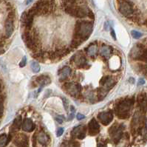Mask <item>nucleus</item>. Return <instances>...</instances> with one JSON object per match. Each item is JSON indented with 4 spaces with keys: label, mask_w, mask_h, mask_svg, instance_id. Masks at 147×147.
Returning a JSON list of instances; mask_svg holds the SVG:
<instances>
[{
    "label": "nucleus",
    "mask_w": 147,
    "mask_h": 147,
    "mask_svg": "<svg viewBox=\"0 0 147 147\" xmlns=\"http://www.w3.org/2000/svg\"><path fill=\"white\" fill-rule=\"evenodd\" d=\"M93 30V23L90 21L78 20L75 24L74 38L83 42L88 39Z\"/></svg>",
    "instance_id": "obj_1"
},
{
    "label": "nucleus",
    "mask_w": 147,
    "mask_h": 147,
    "mask_svg": "<svg viewBox=\"0 0 147 147\" xmlns=\"http://www.w3.org/2000/svg\"><path fill=\"white\" fill-rule=\"evenodd\" d=\"M134 103V98H126L118 101L115 107L116 115L118 116V118L120 119H127L129 118Z\"/></svg>",
    "instance_id": "obj_2"
},
{
    "label": "nucleus",
    "mask_w": 147,
    "mask_h": 147,
    "mask_svg": "<svg viewBox=\"0 0 147 147\" xmlns=\"http://www.w3.org/2000/svg\"><path fill=\"white\" fill-rule=\"evenodd\" d=\"M118 10L125 17L130 18L134 16L133 3L129 0H119Z\"/></svg>",
    "instance_id": "obj_3"
},
{
    "label": "nucleus",
    "mask_w": 147,
    "mask_h": 147,
    "mask_svg": "<svg viewBox=\"0 0 147 147\" xmlns=\"http://www.w3.org/2000/svg\"><path fill=\"white\" fill-rule=\"evenodd\" d=\"M145 117L140 113H136L133 116V119L131 121V128L132 133L137 131H139L142 129L145 123Z\"/></svg>",
    "instance_id": "obj_4"
},
{
    "label": "nucleus",
    "mask_w": 147,
    "mask_h": 147,
    "mask_svg": "<svg viewBox=\"0 0 147 147\" xmlns=\"http://www.w3.org/2000/svg\"><path fill=\"white\" fill-rule=\"evenodd\" d=\"M49 141V137L45 131H40L35 133L33 136V146L38 147V146H45Z\"/></svg>",
    "instance_id": "obj_5"
},
{
    "label": "nucleus",
    "mask_w": 147,
    "mask_h": 147,
    "mask_svg": "<svg viewBox=\"0 0 147 147\" xmlns=\"http://www.w3.org/2000/svg\"><path fill=\"white\" fill-rule=\"evenodd\" d=\"M122 127H123V126H118V123H114L109 128V133L115 143H118L122 138V135H123Z\"/></svg>",
    "instance_id": "obj_6"
},
{
    "label": "nucleus",
    "mask_w": 147,
    "mask_h": 147,
    "mask_svg": "<svg viewBox=\"0 0 147 147\" xmlns=\"http://www.w3.org/2000/svg\"><path fill=\"white\" fill-rule=\"evenodd\" d=\"M65 90L71 96L73 97H78L80 95L81 90H82V85L79 84L74 83H65L63 86Z\"/></svg>",
    "instance_id": "obj_7"
},
{
    "label": "nucleus",
    "mask_w": 147,
    "mask_h": 147,
    "mask_svg": "<svg viewBox=\"0 0 147 147\" xmlns=\"http://www.w3.org/2000/svg\"><path fill=\"white\" fill-rule=\"evenodd\" d=\"M86 133H87V127L85 126L79 125L73 129L71 132V135L73 138H76L79 140H82L86 137Z\"/></svg>",
    "instance_id": "obj_8"
},
{
    "label": "nucleus",
    "mask_w": 147,
    "mask_h": 147,
    "mask_svg": "<svg viewBox=\"0 0 147 147\" xmlns=\"http://www.w3.org/2000/svg\"><path fill=\"white\" fill-rule=\"evenodd\" d=\"M13 143L16 147H28V137L24 134H19L14 138Z\"/></svg>",
    "instance_id": "obj_9"
},
{
    "label": "nucleus",
    "mask_w": 147,
    "mask_h": 147,
    "mask_svg": "<svg viewBox=\"0 0 147 147\" xmlns=\"http://www.w3.org/2000/svg\"><path fill=\"white\" fill-rule=\"evenodd\" d=\"M98 118L104 126H107L113 121V115L109 112H103L98 115Z\"/></svg>",
    "instance_id": "obj_10"
},
{
    "label": "nucleus",
    "mask_w": 147,
    "mask_h": 147,
    "mask_svg": "<svg viewBox=\"0 0 147 147\" xmlns=\"http://www.w3.org/2000/svg\"><path fill=\"white\" fill-rule=\"evenodd\" d=\"M88 131L89 134L90 135H92V136L98 135L99 133V131H100V125H99L98 122L95 118H92L89 122Z\"/></svg>",
    "instance_id": "obj_11"
},
{
    "label": "nucleus",
    "mask_w": 147,
    "mask_h": 147,
    "mask_svg": "<svg viewBox=\"0 0 147 147\" xmlns=\"http://www.w3.org/2000/svg\"><path fill=\"white\" fill-rule=\"evenodd\" d=\"M75 64L79 68H87V66H90L88 64V61L87 58L82 54H78L74 56Z\"/></svg>",
    "instance_id": "obj_12"
},
{
    "label": "nucleus",
    "mask_w": 147,
    "mask_h": 147,
    "mask_svg": "<svg viewBox=\"0 0 147 147\" xmlns=\"http://www.w3.org/2000/svg\"><path fill=\"white\" fill-rule=\"evenodd\" d=\"M22 128L23 131H33L36 128V125L33 123V121L30 118H26L23 121L22 123Z\"/></svg>",
    "instance_id": "obj_13"
},
{
    "label": "nucleus",
    "mask_w": 147,
    "mask_h": 147,
    "mask_svg": "<svg viewBox=\"0 0 147 147\" xmlns=\"http://www.w3.org/2000/svg\"><path fill=\"white\" fill-rule=\"evenodd\" d=\"M5 28L6 36L9 38L11 36L13 32V22L12 19L7 18L5 23Z\"/></svg>",
    "instance_id": "obj_14"
},
{
    "label": "nucleus",
    "mask_w": 147,
    "mask_h": 147,
    "mask_svg": "<svg viewBox=\"0 0 147 147\" xmlns=\"http://www.w3.org/2000/svg\"><path fill=\"white\" fill-rule=\"evenodd\" d=\"M36 82L42 88V87H45V86L50 84V82H51V80H50V77L47 76L42 75V76L37 77L36 79Z\"/></svg>",
    "instance_id": "obj_15"
},
{
    "label": "nucleus",
    "mask_w": 147,
    "mask_h": 147,
    "mask_svg": "<svg viewBox=\"0 0 147 147\" xmlns=\"http://www.w3.org/2000/svg\"><path fill=\"white\" fill-rule=\"evenodd\" d=\"M71 73V69L69 67H64L59 72V76H60V81L65 79L67 77H68Z\"/></svg>",
    "instance_id": "obj_16"
},
{
    "label": "nucleus",
    "mask_w": 147,
    "mask_h": 147,
    "mask_svg": "<svg viewBox=\"0 0 147 147\" xmlns=\"http://www.w3.org/2000/svg\"><path fill=\"white\" fill-rule=\"evenodd\" d=\"M22 116L19 115L13 121V123L12 126H11V130L12 131H16V130L19 129L22 126Z\"/></svg>",
    "instance_id": "obj_17"
},
{
    "label": "nucleus",
    "mask_w": 147,
    "mask_h": 147,
    "mask_svg": "<svg viewBox=\"0 0 147 147\" xmlns=\"http://www.w3.org/2000/svg\"><path fill=\"white\" fill-rule=\"evenodd\" d=\"M108 92L109 91L106 88H104V87L98 88V100H102L103 99H104V98L107 95Z\"/></svg>",
    "instance_id": "obj_18"
},
{
    "label": "nucleus",
    "mask_w": 147,
    "mask_h": 147,
    "mask_svg": "<svg viewBox=\"0 0 147 147\" xmlns=\"http://www.w3.org/2000/svg\"><path fill=\"white\" fill-rule=\"evenodd\" d=\"M100 53L104 57H107L112 53V49H111V47H108V46H104V47H101V49H100Z\"/></svg>",
    "instance_id": "obj_19"
},
{
    "label": "nucleus",
    "mask_w": 147,
    "mask_h": 147,
    "mask_svg": "<svg viewBox=\"0 0 147 147\" xmlns=\"http://www.w3.org/2000/svg\"><path fill=\"white\" fill-rule=\"evenodd\" d=\"M79 144H78V142L72 141V140H69V141H65L61 144V147H78Z\"/></svg>",
    "instance_id": "obj_20"
},
{
    "label": "nucleus",
    "mask_w": 147,
    "mask_h": 147,
    "mask_svg": "<svg viewBox=\"0 0 147 147\" xmlns=\"http://www.w3.org/2000/svg\"><path fill=\"white\" fill-rule=\"evenodd\" d=\"M9 139L7 138L5 134H2L0 135V147H5L7 144Z\"/></svg>",
    "instance_id": "obj_21"
},
{
    "label": "nucleus",
    "mask_w": 147,
    "mask_h": 147,
    "mask_svg": "<svg viewBox=\"0 0 147 147\" xmlns=\"http://www.w3.org/2000/svg\"><path fill=\"white\" fill-rule=\"evenodd\" d=\"M138 61H142L144 62H147V46H145Z\"/></svg>",
    "instance_id": "obj_22"
},
{
    "label": "nucleus",
    "mask_w": 147,
    "mask_h": 147,
    "mask_svg": "<svg viewBox=\"0 0 147 147\" xmlns=\"http://www.w3.org/2000/svg\"><path fill=\"white\" fill-rule=\"evenodd\" d=\"M96 53H97V47H96V46L95 45H90V47H88V49H87V53L90 56H94V55H95Z\"/></svg>",
    "instance_id": "obj_23"
},
{
    "label": "nucleus",
    "mask_w": 147,
    "mask_h": 147,
    "mask_svg": "<svg viewBox=\"0 0 147 147\" xmlns=\"http://www.w3.org/2000/svg\"><path fill=\"white\" fill-rule=\"evenodd\" d=\"M30 67H31V69L33 70V72H34V73H38L40 71V66L36 61H31V63H30Z\"/></svg>",
    "instance_id": "obj_24"
},
{
    "label": "nucleus",
    "mask_w": 147,
    "mask_h": 147,
    "mask_svg": "<svg viewBox=\"0 0 147 147\" xmlns=\"http://www.w3.org/2000/svg\"><path fill=\"white\" fill-rule=\"evenodd\" d=\"M4 113V100L2 96H0V118H2Z\"/></svg>",
    "instance_id": "obj_25"
},
{
    "label": "nucleus",
    "mask_w": 147,
    "mask_h": 147,
    "mask_svg": "<svg viewBox=\"0 0 147 147\" xmlns=\"http://www.w3.org/2000/svg\"><path fill=\"white\" fill-rule=\"evenodd\" d=\"M139 70L144 75H147V65H139Z\"/></svg>",
    "instance_id": "obj_26"
},
{
    "label": "nucleus",
    "mask_w": 147,
    "mask_h": 147,
    "mask_svg": "<svg viewBox=\"0 0 147 147\" xmlns=\"http://www.w3.org/2000/svg\"><path fill=\"white\" fill-rule=\"evenodd\" d=\"M109 77L110 76H104L103 77V78H101V79L100 80V82H99V83H100V84L101 85V86H104L105 85V84L107 83V82L108 81V79L109 78Z\"/></svg>",
    "instance_id": "obj_27"
},
{
    "label": "nucleus",
    "mask_w": 147,
    "mask_h": 147,
    "mask_svg": "<svg viewBox=\"0 0 147 147\" xmlns=\"http://www.w3.org/2000/svg\"><path fill=\"white\" fill-rule=\"evenodd\" d=\"M131 36H133V38H139L142 36V34L139 32L136 31V30H132L131 31Z\"/></svg>",
    "instance_id": "obj_28"
},
{
    "label": "nucleus",
    "mask_w": 147,
    "mask_h": 147,
    "mask_svg": "<svg viewBox=\"0 0 147 147\" xmlns=\"http://www.w3.org/2000/svg\"><path fill=\"white\" fill-rule=\"evenodd\" d=\"M70 110H71L70 115L69 116L67 121H71V120H73V118H74V114H75V112H76V109H75V108L73 107H71Z\"/></svg>",
    "instance_id": "obj_29"
},
{
    "label": "nucleus",
    "mask_w": 147,
    "mask_h": 147,
    "mask_svg": "<svg viewBox=\"0 0 147 147\" xmlns=\"http://www.w3.org/2000/svg\"><path fill=\"white\" fill-rule=\"evenodd\" d=\"M26 62H27V58L24 56V57H23L22 60V61L20 62V64H19V67H24V66H25V64H26Z\"/></svg>",
    "instance_id": "obj_30"
},
{
    "label": "nucleus",
    "mask_w": 147,
    "mask_h": 147,
    "mask_svg": "<svg viewBox=\"0 0 147 147\" xmlns=\"http://www.w3.org/2000/svg\"><path fill=\"white\" fill-rule=\"evenodd\" d=\"M64 133V129L63 128H59L58 129L57 131H56V135L57 137H60L61 135H62Z\"/></svg>",
    "instance_id": "obj_31"
},
{
    "label": "nucleus",
    "mask_w": 147,
    "mask_h": 147,
    "mask_svg": "<svg viewBox=\"0 0 147 147\" xmlns=\"http://www.w3.org/2000/svg\"><path fill=\"white\" fill-rule=\"evenodd\" d=\"M63 100V103H64V108H65L66 110H67V100L65 98H62Z\"/></svg>",
    "instance_id": "obj_32"
},
{
    "label": "nucleus",
    "mask_w": 147,
    "mask_h": 147,
    "mask_svg": "<svg viewBox=\"0 0 147 147\" xmlns=\"http://www.w3.org/2000/svg\"><path fill=\"white\" fill-rule=\"evenodd\" d=\"M84 118H85V116L84 115L80 114V113H78V114L77 115V119L78 120H82V119H84Z\"/></svg>",
    "instance_id": "obj_33"
},
{
    "label": "nucleus",
    "mask_w": 147,
    "mask_h": 147,
    "mask_svg": "<svg viewBox=\"0 0 147 147\" xmlns=\"http://www.w3.org/2000/svg\"><path fill=\"white\" fill-rule=\"evenodd\" d=\"M61 118H63V116H58L57 118H56V121H57L59 123H61L63 122V119H61Z\"/></svg>",
    "instance_id": "obj_34"
},
{
    "label": "nucleus",
    "mask_w": 147,
    "mask_h": 147,
    "mask_svg": "<svg viewBox=\"0 0 147 147\" xmlns=\"http://www.w3.org/2000/svg\"><path fill=\"white\" fill-rule=\"evenodd\" d=\"M111 35H112V36H113V38H114L115 40L116 39L115 33V31H114V30H113V29H111Z\"/></svg>",
    "instance_id": "obj_35"
},
{
    "label": "nucleus",
    "mask_w": 147,
    "mask_h": 147,
    "mask_svg": "<svg viewBox=\"0 0 147 147\" xmlns=\"http://www.w3.org/2000/svg\"><path fill=\"white\" fill-rule=\"evenodd\" d=\"M5 53V50L2 48V47H0V54H2Z\"/></svg>",
    "instance_id": "obj_36"
},
{
    "label": "nucleus",
    "mask_w": 147,
    "mask_h": 147,
    "mask_svg": "<svg viewBox=\"0 0 147 147\" xmlns=\"http://www.w3.org/2000/svg\"><path fill=\"white\" fill-rule=\"evenodd\" d=\"M138 83H139V84H144V80L140 79V80H139Z\"/></svg>",
    "instance_id": "obj_37"
},
{
    "label": "nucleus",
    "mask_w": 147,
    "mask_h": 147,
    "mask_svg": "<svg viewBox=\"0 0 147 147\" xmlns=\"http://www.w3.org/2000/svg\"><path fill=\"white\" fill-rule=\"evenodd\" d=\"M32 1H33V0H27V2H26V4L27 5H29L30 3V2H32Z\"/></svg>",
    "instance_id": "obj_38"
},
{
    "label": "nucleus",
    "mask_w": 147,
    "mask_h": 147,
    "mask_svg": "<svg viewBox=\"0 0 147 147\" xmlns=\"http://www.w3.org/2000/svg\"><path fill=\"white\" fill-rule=\"evenodd\" d=\"M98 147H106V146H104L102 145V144H99Z\"/></svg>",
    "instance_id": "obj_39"
},
{
    "label": "nucleus",
    "mask_w": 147,
    "mask_h": 147,
    "mask_svg": "<svg viewBox=\"0 0 147 147\" xmlns=\"http://www.w3.org/2000/svg\"><path fill=\"white\" fill-rule=\"evenodd\" d=\"M0 90H1V84H0Z\"/></svg>",
    "instance_id": "obj_40"
}]
</instances>
